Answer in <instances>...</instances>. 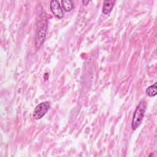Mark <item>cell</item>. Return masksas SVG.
Here are the masks:
<instances>
[{"label":"cell","instance_id":"cell-1","mask_svg":"<svg viewBox=\"0 0 157 157\" xmlns=\"http://www.w3.org/2000/svg\"><path fill=\"white\" fill-rule=\"evenodd\" d=\"M146 103L144 101H141L137 106L133 115L132 123H131V128L133 130L137 129L139 125L141 124L143 118L145 115V110H146Z\"/></svg>","mask_w":157,"mask_h":157},{"label":"cell","instance_id":"cell-8","mask_svg":"<svg viewBox=\"0 0 157 157\" xmlns=\"http://www.w3.org/2000/svg\"><path fill=\"white\" fill-rule=\"evenodd\" d=\"M82 3H83V4L84 6H86V5H88V4L89 3V1H82Z\"/></svg>","mask_w":157,"mask_h":157},{"label":"cell","instance_id":"cell-5","mask_svg":"<svg viewBox=\"0 0 157 157\" xmlns=\"http://www.w3.org/2000/svg\"><path fill=\"white\" fill-rule=\"evenodd\" d=\"M115 1H112V0H106L104 1L103 2V7H102V12L103 13L107 15V14H109L115 5Z\"/></svg>","mask_w":157,"mask_h":157},{"label":"cell","instance_id":"cell-4","mask_svg":"<svg viewBox=\"0 0 157 157\" xmlns=\"http://www.w3.org/2000/svg\"><path fill=\"white\" fill-rule=\"evenodd\" d=\"M50 7L53 14L58 18H61L64 16V12L59 5V3L56 0H52L50 1Z\"/></svg>","mask_w":157,"mask_h":157},{"label":"cell","instance_id":"cell-3","mask_svg":"<svg viewBox=\"0 0 157 157\" xmlns=\"http://www.w3.org/2000/svg\"><path fill=\"white\" fill-rule=\"evenodd\" d=\"M50 102L48 101H45L39 103L34 108L33 111V117L36 120H39L42 118L45 113L48 112L50 109Z\"/></svg>","mask_w":157,"mask_h":157},{"label":"cell","instance_id":"cell-6","mask_svg":"<svg viewBox=\"0 0 157 157\" xmlns=\"http://www.w3.org/2000/svg\"><path fill=\"white\" fill-rule=\"evenodd\" d=\"M157 82H155L153 85L148 86L145 91L147 95L150 97H153L157 94V87H156Z\"/></svg>","mask_w":157,"mask_h":157},{"label":"cell","instance_id":"cell-2","mask_svg":"<svg viewBox=\"0 0 157 157\" xmlns=\"http://www.w3.org/2000/svg\"><path fill=\"white\" fill-rule=\"evenodd\" d=\"M47 20L44 18H41L37 25V31H36V45L37 48L40 47V45L44 42L47 32Z\"/></svg>","mask_w":157,"mask_h":157},{"label":"cell","instance_id":"cell-7","mask_svg":"<svg viewBox=\"0 0 157 157\" xmlns=\"http://www.w3.org/2000/svg\"><path fill=\"white\" fill-rule=\"evenodd\" d=\"M61 5L66 12H69L74 8V3L71 0L61 1Z\"/></svg>","mask_w":157,"mask_h":157}]
</instances>
